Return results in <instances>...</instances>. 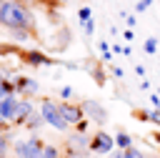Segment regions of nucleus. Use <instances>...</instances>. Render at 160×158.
I'll list each match as a JSON object with an SVG mask.
<instances>
[{
	"label": "nucleus",
	"mask_w": 160,
	"mask_h": 158,
	"mask_svg": "<svg viewBox=\"0 0 160 158\" xmlns=\"http://www.w3.org/2000/svg\"><path fill=\"white\" fill-rule=\"evenodd\" d=\"M0 25L5 30H35V15L25 0H2L0 3Z\"/></svg>",
	"instance_id": "obj_1"
},
{
	"label": "nucleus",
	"mask_w": 160,
	"mask_h": 158,
	"mask_svg": "<svg viewBox=\"0 0 160 158\" xmlns=\"http://www.w3.org/2000/svg\"><path fill=\"white\" fill-rule=\"evenodd\" d=\"M38 113L42 115V120H45V125H50V128H55V130H60V133H65V130H70V125L65 123V118L60 115V108H58V100H50V98H42L40 100V105H38Z\"/></svg>",
	"instance_id": "obj_2"
},
{
	"label": "nucleus",
	"mask_w": 160,
	"mask_h": 158,
	"mask_svg": "<svg viewBox=\"0 0 160 158\" xmlns=\"http://www.w3.org/2000/svg\"><path fill=\"white\" fill-rule=\"evenodd\" d=\"M42 140L38 135H30L28 140H18L12 145V155L15 158H40V150H42Z\"/></svg>",
	"instance_id": "obj_3"
},
{
	"label": "nucleus",
	"mask_w": 160,
	"mask_h": 158,
	"mask_svg": "<svg viewBox=\"0 0 160 158\" xmlns=\"http://www.w3.org/2000/svg\"><path fill=\"white\" fill-rule=\"evenodd\" d=\"M112 148H115V138H112L108 130H95V133L90 135V145H88L90 153H95V155H108Z\"/></svg>",
	"instance_id": "obj_4"
},
{
	"label": "nucleus",
	"mask_w": 160,
	"mask_h": 158,
	"mask_svg": "<svg viewBox=\"0 0 160 158\" xmlns=\"http://www.w3.org/2000/svg\"><path fill=\"white\" fill-rule=\"evenodd\" d=\"M80 105H82V113H85V118L90 123H98V125H105L108 123V110L98 100H82Z\"/></svg>",
	"instance_id": "obj_5"
},
{
	"label": "nucleus",
	"mask_w": 160,
	"mask_h": 158,
	"mask_svg": "<svg viewBox=\"0 0 160 158\" xmlns=\"http://www.w3.org/2000/svg\"><path fill=\"white\" fill-rule=\"evenodd\" d=\"M58 108H60V115L65 118V123L72 128L78 120H82L85 118V113H82V105L80 103H70V100H58Z\"/></svg>",
	"instance_id": "obj_6"
},
{
	"label": "nucleus",
	"mask_w": 160,
	"mask_h": 158,
	"mask_svg": "<svg viewBox=\"0 0 160 158\" xmlns=\"http://www.w3.org/2000/svg\"><path fill=\"white\" fill-rule=\"evenodd\" d=\"M15 110H18V95H15V93L2 95V98H0V118H2L8 125H12V120H15Z\"/></svg>",
	"instance_id": "obj_7"
},
{
	"label": "nucleus",
	"mask_w": 160,
	"mask_h": 158,
	"mask_svg": "<svg viewBox=\"0 0 160 158\" xmlns=\"http://www.w3.org/2000/svg\"><path fill=\"white\" fill-rule=\"evenodd\" d=\"M88 145H90V133H78V130H70V135H68V143H65V148H70V150H75V153H88Z\"/></svg>",
	"instance_id": "obj_8"
},
{
	"label": "nucleus",
	"mask_w": 160,
	"mask_h": 158,
	"mask_svg": "<svg viewBox=\"0 0 160 158\" xmlns=\"http://www.w3.org/2000/svg\"><path fill=\"white\" fill-rule=\"evenodd\" d=\"M38 108L32 105V100L25 95V98H18V110H15V120L12 125H25V120L30 118V113H35Z\"/></svg>",
	"instance_id": "obj_9"
},
{
	"label": "nucleus",
	"mask_w": 160,
	"mask_h": 158,
	"mask_svg": "<svg viewBox=\"0 0 160 158\" xmlns=\"http://www.w3.org/2000/svg\"><path fill=\"white\" fill-rule=\"evenodd\" d=\"M20 55H22V60H25L28 65H32V68H40V65H55V60L48 58L42 50H22Z\"/></svg>",
	"instance_id": "obj_10"
},
{
	"label": "nucleus",
	"mask_w": 160,
	"mask_h": 158,
	"mask_svg": "<svg viewBox=\"0 0 160 158\" xmlns=\"http://www.w3.org/2000/svg\"><path fill=\"white\" fill-rule=\"evenodd\" d=\"M135 118L138 120H145V123H155V125H160V110L155 108V110H135Z\"/></svg>",
	"instance_id": "obj_11"
},
{
	"label": "nucleus",
	"mask_w": 160,
	"mask_h": 158,
	"mask_svg": "<svg viewBox=\"0 0 160 158\" xmlns=\"http://www.w3.org/2000/svg\"><path fill=\"white\" fill-rule=\"evenodd\" d=\"M112 138H115V148H128V145H132V135H130L128 130H118Z\"/></svg>",
	"instance_id": "obj_12"
},
{
	"label": "nucleus",
	"mask_w": 160,
	"mask_h": 158,
	"mask_svg": "<svg viewBox=\"0 0 160 158\" xmlns=\"http://www.w3.org/2000/svg\"><path fill=\"white\" fill-rule=\"evenodd\" d=\"M40 158H62V150L58 145H52V143H45L42 150H40Z\"/></svg>",
	"instance_id": "obj_13"
},
{
	"label": "nucleus",
	"mask_w": 160,
	"mask_h": 158,
	"mask_svg": "<svg viewBox=\"0 0 160 158\" xmlns=\"http://www.w3.org/2000/svg\"><path fill=\"white\" fill-rule=\"evenodd\" d=\"M40 125H45V120H42V115H40L38 110H35V113H30V118L25 120V128H28V130H38Z\"/></svg>",
	"instance_id": "obj_14"
},
{
	"label": "nucleus",
	"mask_w": 160,
	"mask_h": 158,
	"mask_svg": "<svg viewBox=\"0 0 160 158\" xmlns=\"http://www.w3.org/2000/svg\"><path fill=\"white\" fill-rule=\"evenodd\" d=\"M90 75L95 78V83H98V85H105V73H102L100 63H90Z\"/></svg>",
	"instance_id": "obj_15"
},
{
	"label": "nucleus",
	"mask_w": 160,
	"mask_h": 158,
	"mask_svg": "<svg viewBox=\"0 0 160 158\" xmlns=\"http://www.w3.org/2000/svg\"><path fill=\"white\" fill-rule=\"evenodd\" d=\"M122 158H148L140 148H135V145H128V148H122Z\"/></svg>",
	"instance_id": "obj_16"
},
{
	"label": "nucleus",
	"mask_w": 160,
	"mask_h": 158,
	"mask_svg": "<svg viewBox=\"0 0 160 158\" xmlns=\"http://www.w3.org/2000/svg\"><path fill=\"white\" fill-rule=\"evenodd\" d=\"M8 93H15V90H12V80H10V78H5V75L0 73V98H2V95H8Z\"/></svg>",
	"instance_id": "obj_17"
},
{
	"label": "nucleus",
	"mask_w": 160,
	"mask_h": 158,
	"mask_svg": "<svg viewBox=\"0 0 160 158\" xmlns=\"http://www.w3.org/2000/svg\"><path fill=\"white\" fill-rule=\"evenodd\" d=\"M8 153H10V135L0 133V158H8Z\"/></svg>",
	"instance_id": "obj_18"
},
{
	"label": "nucleus",
	"mask_w": 160,
	"mask_h": 158,
	"mask_svg": "<svg viewBox=\"0 0 160 158\" xmlns=\"http://www.w3.org/2000/svg\"><path fill=\"white\" fill-rule=\"evenodd\" d=\"M98 48H100V55H102V63H110V60H112V50L108 48V43H105V40H100V43H98Z\"/></svg>",
	"instance_id": "obj_19"
},
{
	"label": "nucleus",
	"mask_w": 160,
	"mask_h": 158,
	"mask_svg": "<svg viewBox=\"0 0 160 158\" xmlns=\"http://www.w3.org/2000/svg\"><path fill=\"white\" fill-rule=\"evenodd\" d=\"M38 90H40V83H38L35 78H28V85H25V95H28V98H32Z\"/></svg>",
	"instance_id": "obj_20"
},
{
	"label": "nucleus",
	"mask_w": 160,
	"mask_h": 158,
	"mask_svg": "<svg viewBox=\"0 0 160 158\" xmlns=\"http://www.w3.org/2000/svg\"><path fill=\"white\" fill-rule=\"evenodd\" d=\"M142 50H145L148 55H152V53L158 50V40H155V38H148V40L142 43Z\"/></svg>",
	"instance_id": "obj_21"
},
{
	"label": "nucleus",
	"mask_w": 160,
	"mask_h": 158,
	"mask_svg": "<svg viewBox=\"0 0 160 158\" xmlns=\"http://www.w3.org/2000/svg\"><path fill=\"white\" fill-rule=\"evenodd\" d=\"M90 18H92V10H90L88 5H82V8L78 10V20L82 23V20H90Z\"/></svg>",
	"instance_id": "obj_22"
},
{
	"label": "nucleus",
	"mask_w": 160,
	"mask_h": 158,
	"mask_svg": "<svg viewBox=\"0 0 160 158\" xmlns=\"http://www.w3.org/2000/svg\"><path fill=\"white\" fill-rule=\"evenodd\" d=\"M10 35L15 38V40H30V30H10Z\"/></svg>",
	"instance_id": "obj_23"
},
{
	"label": "nucleus",
	"mask_w": 160,
	"mask_h": 158,
	"mask_svg": "<svg viewBox=\"0 0 160 158\" xmlns=\"http://www.w3.org/2000/svg\"><path fill=\"white\" fill-rule=\"evenodd\" d=\"M82 33L85 35H92L95 33V20L90 18V20H82Z\"/></svg>",
	"instance_id": "obj_24"
},
{
	"label": "nucleus",
	"mask_w": 160,
	"mask_h": 158,
	"mask_svg": "<svg viewBox=\"0 0 160 158\" xmlns=\"http://www.w3.org/2000/svg\"><path fill=\"white\" fill-rule=\"evenodd\" d=\"M72 128H75L78 133H88V128H90V120H88V118H82V120H78Z\"/></svg>",
	"instance_id": "obj_25"
},
{
	"label": "nucleus",
	"mask_w": 160,
	"mask_h": 158,
	"mask_svg": "<svg viewBox=\"0 0 160 158\" xmlns=\"http://www.w3.org/2000/svg\"><path fill=\"white\" fill-rule=\"evenodd\" d=\"M150 5H152V0H138L135 3V13H145Z\"/></svg>",
	"instance_id": "obj_26"
},
{
	"label": "nucleus",
	"mask_w": 160,
	"mask_h": 158,
	"mask_svg": "<svg viewBox=\"0 0 160 158\" xmlns=\"http://www.w3.org/2000/svg\"><path fill=\"white\" fill-rule=\"evenodd\" d=\"M72 93H75V90H72L70 85H65V88H60V100H70V98H72Z\"/></svg>",
	"instance_id": "obj_27"
},
{
	"label": "nucleus",
	"mask_w": 160,
	"mask_h": 158,
	"mask_svg": "<svg viewBox=\"0 0 160 158\" xmlns=\"http://www.w3.org/2000/svg\"><path fill=\"white\" fill-rule=\"evenodd\" d=\"M110 73H112V78H118V80H120V78H125V70H122V68H118V65H110Z\"/></svg>",
	"instance_id": "obj_28"
},
{
	"label": "nucleus",
	"mask_w": 160,
	"mask_h": 158,
	"mask_svg": "<svg viewBox=\"0 0 160 158\" xmlns=\"http://www.w3.org/2000/svg\"><path fill=\"white\" fill-rule=\"evenodd\" d=\"M122 38H125L128 43H132V38H135V33H132V28H128V30L122 33Z\"/></svg>",
	"instance_id": "obj_29"
},
{
	"label": "nucleus",
	"mask_w": 160,
	"mask_h": 158,
	"mask_svg": "<svg viewBox=\"0 0 160 158\" xmlns=\"http://www.w3.org/2000/svg\"><path fill=\"white\" fill-rule=\"evenodd\" d=\"M125 20H128V28H135V23H138L135 15H125Z\"/></svg>",
	"instance_id": "obj_30"
},
{
	"label": "nucleus",
	"mask_w": 160,
	"mask_h": 158,
	"mask_svg": "<svg viewBox=\"0 0 160 158\" xmlns=\"http://www.w3.org/2000/svg\"><path fill=\"white\" fill-rule=\"evenodd\" d=\"M150 103H152L155 108H160V95H150Z\"/></svg>",
	"instance_id": "obj_31"
},
{
	"label": "nucleus",
	"mask_w": 160,
	"mask_h": 158,
	"mask_svg": "<svg viewBox=\"0 0 160 158\" xmlns=\"http://www.w3.org/2000/svg\"><path fill=\"white\" fill-rule=\"evenodd\" d=\"M8 128H10V125H8V123L0 118V133H8Z\"/></svg>",
	"instance_id": "obj_32"
},
{
	"label": "nucleus",
	"mask_w": 160,
	"mask_h": 158,
	"mask_svg": "<svg viewBox=\"0 0 160 158\" xmlns=\"http://www.w3.org/2000/svg\"><path fill=\"white\" fill-rule=\"evenodd\" d=\"M135 73H138V75L142 78V75H145V68H142V65H135Z\"/></svg>",
	"instance_id": "obj_33"
},
{
	"label": "nucleus",
	"mask_w": 160,
	"mask_h": 158,
	"mask_svg": "<svg viewBox=\"0 0 160 158\" xmlns=\"http://www.w3.org/2000/svg\"><path fill=\"white\" fill-rule=\"evenodd\" d=\"M42 3H55V5H62L65 0H42Z\"/></svg>",
	"instance_id": "obj_34"
},
{
	"label": "nucleus",
	"mask_w": 160,
	"mask_h": 158,
	"mask_svg": "<svg viewBox=\"0 0 160 158\" xmlns=\"http://www.w3.org/2000/svg\"><path fill=\"white\" fill-rule=\"evenodd\" d=\"M155 158H160V155H155Z\"/></svg>",
	"instance_id": "obj_35"
},
{
	"label": "nucleus",
	"mask_w": 160,
	"mask_h": 158,
	"mask_svg": "<svg viewBox=\"0 0 160 158\" xmlns=\"http://www.w3.org/2000/svg\"><path fill=\"white\" fill-rule=\"evenodd\" d=\"M0 3H2V0H0Z\"/></svg>",
	"instance_id": "obj_36"
}]
</instances>
